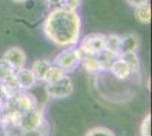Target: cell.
<instances>
[{"instance_id": "obj_15", "label": "cell", "mask_w": 152, "mask_h": 136, "mask_svg": "<svg viewBox=\"0 0 152 136\" xmlns=\"http://www.w3.org/2000/svg\"><path fill=\"white\" fill-rule=\"evenodd\" d=\"M15 69L4 59L0 60V83L8 81L15 76Z\"/></svg>"}, {"instance_id": "obj_22", "label": "cell", "mask_w": 152, "mask_h": 136, "mask_svg": "<svg viewBox=\"0 0 152 136\" xmlns=\"http://www.w3.org/2000/svg\"><path fill=\"white\" fill-rule=\"evenodd\" d=\"M14 2H16V4H23V2H25L26 0H12Z\"/></svg>"}, {"instance_id": "obj_16", "label": "cell", "mask_w": 152, "mask_h": 136, "mask_svg": "<svg viewBox=\"0 0 152 136\" xmlns=\"http://www.w3.org/2000/svg\"><path fill=\"white\" fill-rule=\"evenodd\" d=\"M85 136H116L114 134V132H111L110 129H108L106 127H94L86 133Z\"/></svg>"}, {"instance_id": "obj_6", "label": "cell", "mask_w": 152, "mask_h": 136, "mask_svg": "<svg viewBox=\"0 0 152 136\" xmlns=\"http://www.w3.org/2000/svg\"><path fill=\"white\" fill-rule=\"evenodd\" d=\"M15 79H16V83L19 89L24 91L31 89L32 86H34V84L37 83L35 76L31 69H26L24 67L15 71Z\"/></svg>"}, {"instance_id": "obj_14", "label": "cell", "mask_w": 152, "mask_h": 136, "mask_svg": "<svg viewBox=\"0 0 152 136\" xmlns=\"http://www.w3.org/2000/svg\"><path fill=\"white\" fill-rule=\"evenodd\" d=\"M123 60L126 61V64L129 66L132 74L133 73H137L140 71V60L139 57L136 55V52H126V53H121V57Z\"/></svg>"}, {"instance_id": "obj_11", "label": "cell", "mask_w": 152, "mask_h": 136, "mask_svg": "<svg viewBox=\"0 0 152 136\" xmlns=\"http://www.w3.org/2000/svg\"><path fill=\"white\" fill-rule=\"evenodd\" d=\"M67 74L60 69L57 66H52L51 65L48 71H45V76L42 78V82H45V84H51V83H56L58 81H60L63 77H65Z\"/></svg>"}, {"instance_id": "obj_2", "label": "cell", "mask_w": 152, "mask_h": 136, "mask_svg": "<svg viewBox=\"0 0 152 136\" xmlns=\"http://www.w3.org/2000/svg\"><path fill=\"white\" fill-rule=\"evenodd\" d=\"M104 40L106 35L100 33H93L86 35L82 40L80 47L77 48L82 60L86 57H98L99 55H101L104 51Z\"/></svg>"}, {"instance_id": "obj_20", "label": "cell", "mask_w": 152, "mask_h": 136, "mask_svg": "<svg viewBox=\"0 0 152 136\" xmlns=\"http://www.w3.org/2000/svg\"><path fill=\"white\" fill-rule=\"evenodd\" d=\"M45 1L51 5H63V0H45Z\"/></svg>"}, {"instance_id": "obj_13", "label": "cell", "mask_w": 152, "mask_h": 136, "mask_svg": "<svg viewBox=\"0 0 152 136\" xmlns=\"http://www.w3.org/2000/svg\"><path fill=\"white\" fill-rule=\"evenodd\" d=\"M134 16L137 20V22H140L141 24H150L151 22V8L150 5L146 4L143 6H139L135 8L134 12Z\"/></svg>"}, {"instance_id": "obj_4", "label": "cell", "mask_w": 152, "mask_h": 136, "mask_svg": "<svg viewBox=\"0 0 152 136\" xmlns=\"http://www.w3.org/2000/svg\"><path fill=\"white\" fill-rule=\"evenodd\" d=\"M73 82L68 75H66L60 81H58L56 83H51L47 84L45 91L48 93V95L55 99H63V97H69L73 92Z\"/></svg>"}, {"instance_id": "obj_8", "label": "cell", "mask_w": 152, "mask_h": 136, "mask_svg": "<svg viewBox=\"0 0 152 136\" xmlns=\"http://www.w3.org/2000/svg\"><path fill=\"white\" fill-rule=\"evenodd\" d=\"M140 40L135 33H128L124 36H121V53L126 52H136L139 49Z\"/></svg>"}, {"instance_id": "obj_19", "label": "cell", "mask_w": 152, "mask_h": 136, "mask_svg": "<svg viewBox=\"0 0 152 136\" xmlns=\"http://www.w3.org/2000/svg\"><path fill=\"white\" fill-rule=\"evenodd\" d=\"M126 1L129 6L136 8V7H139V6H143V5L149 4L150 0H126Z\"/></svg>"}, {"instance_id": "obj_3", "label": "cell", "mask_w": 152, "mask_h": 136, "mask_svg": "<svg viewBox=\"0 0 152 136\" xmlns=\"http://www.w3.org/2000/svg\"><path fill=\"white\" fill-rule=\"evenodd\" d=\"M81 55L78 49L75 47H69L66 50H63L59 55L56 56L53 60L55 66L63 69L66 74L74 71L77 68V66L81 64Z\"/></svg>"}, {"instance_id": "obj_7", "label": "cell", "mask_w": 152, "mask_h": 136, "mask_svg": "<svg viewBox=\"0 0 152 136\" xmlns=\"http://www.w3.org/2000/svg\"><path fill=\"white\" fill-rule=\"evenodd\" d=\"M109 69L111 71V74L114 75L116 78L125 81L128 79L132 75V71L129 68V66L126 64L125 60H123L121 58L115 59L114 61L111 63V65L109 67Z\"/></svg>"}, {"instance_id": "obj_21", "label": "cell", "mask_w": 152, "mask_h": 136, "mask_svg": "<svg viewBox=\"0 0 152 136\" xmlns=\"http://www.w3.org/2000/svg\"><path fill=\"white\" fill-rule=\"evenodd\" d=\"M5 102H6V100L1 97V94H0V110H2V109H4V107H5Z\"/></svg>"}, {"instance_id": "obj_10", "label": "cell", "mask_w": 152, "mask_h": 136, "mask_svg": "<svg viewBox=\"0 0 152 136\" xmlns=\"http://www.w3.org/2000/svg\"><path fill=\"white\" fill-rule=\"evenodd\" d=\"M81 64L83 68L90 74H99L101 71H107L98 57H86L81 61Z\"/></svg>"}, {"instance_id": "obj_5", "label": "cell", "mask_w": 152, "mask_h": 136, "mask_svg": "<svg viewBox=\"0 0 152 136\" xmlns=\"http://www.w3.org/2000/svg\"><path fill=\"white\" fill-rule=\"evenodd\" d=\"M2 59L5 61H7L15 71H17V69H20V68L24 67V64H25L26 61V56H25V52L23 51L20 48L14 47V48L8 49L4 53Z\"/></svg>"}, {"instance_id": "obj_17", "label": "cell", "mask_w": 152, "mask_h": 136, "mask_svg": "<svg viewBox=\"0 0 152 136\" xmlns=\"http://www.w3.org/2000/svg\"><path fill=\"white\" fill-rule=\"evenodd\" d=\"M141 136H151V115H146L141 125Z\"/></svg>"}, {"instance_id": "obj_9", "label": "cell", "mask_w": 152, "mask_h": 136, "mask_svg": "<svg viewBox=\"0 0 152 136\" xmlns=\"http://www.w3.org/2000/svg\"><path fill=\"white\" fill-rule=\"evenodd\" d=\"M104 50L110 55L119 58L121 55V36L117 34H109L106 35L104 40Z\"/></svg>"}, {"instance_id": "obj_23", "label": "cell", "mask_w": 152, "mask_h": 136, "mask_svg": "<svg viewBox=\"0 0 152 136\" xmlns=\"http://www.w3.org/2000/svg\"><path fill=\"white\" fill-rule=\"evenodd\" d=\"M2 123V110H0V125Z\"/></svg>"}, {"instance_id": "obj_12", "label": "cell", "mask_w": 152, "mask_h": 136, "mask_svg": "<svg viewBox=\"0 0 152 136\" xmlns=\"http://www.w3.org/2000/svg\"><path fill=\"white\" fill-rule=\"evenodd\" d=\"M52 65L49 60H45V59H39L37 61H34V64L32 66V73L34 74L35 79L37 81H41L45 76V71H48V68Z\"/></svg>"}, {"instance_id": "obj_1", "label": "cell", "mask_w": 152, "mask_h": 136, "mask_svg": "<svg viewBox=\"0 0 152 136\" xmlns=\"http://www.w3.org/2000/svg\"><path fill=\"white\" fill-rule=\"evenodd\" d=\"M82 23L78 14L65 7H59L45 18L43 32L52 43L61 48H69L77 43Z\"/></svg>"}, {"instance_id": "obj_18", "label": "cell", "mask_w": 152, "mask_h": 136, "mask_svg": "<svg viewBox=\"0 0 152 136\" xmlns=\"http://www.w3.org/2000/svg\"><path fill=\"white\" fill-rule=\"evenodd\" d=\"M81 2L82 0H63V7L73 12H76V9L81 6Z\"/></svg>"}]
</instances>
